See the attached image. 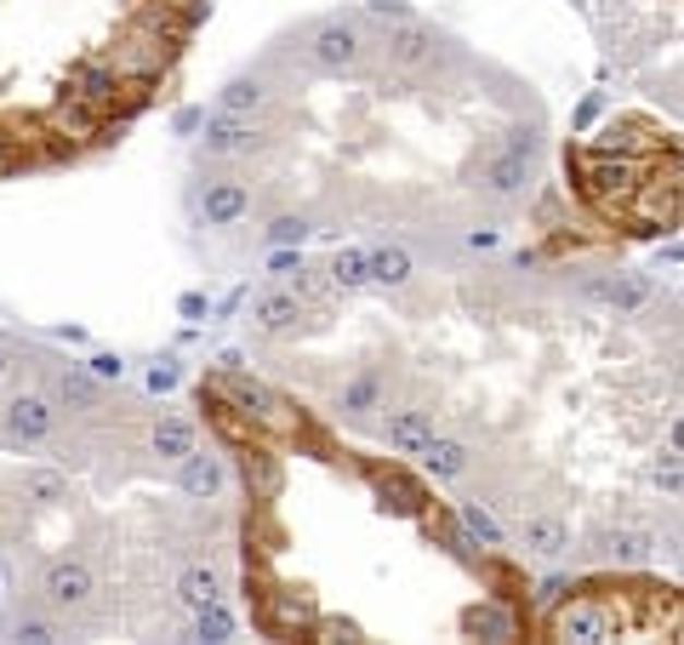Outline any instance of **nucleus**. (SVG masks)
<instances>
[{
	"label": "nucleus",
	"instance_id": "f257e3e1",
	"mask_svg": "<svg viewBox=\"0 0 684 645\" xmlns=\"http://www.w3.org/2000/svg\"><path fill=\"white\" fill-rule=\"evenodd\" d=\"M571 171H576V189L588 194V206L599 217H622L633 189H639V160L611 155V148H593V143L571 155Z\"/></svg>",
	"mask_w": 684,
	"mask_h": 645
},
{
	"label": "nucleus",
	"instance_id": "f03ea898",
	"mask_svg": "<svg viewBox=\"0 0 684 645\" xmlns=\"http://www.w3.org/2000/svg\"><path fill=\"white\" fill-rule=\"evenodd\" d=\"M206 394H223L228 406H240V411L251 417V423L263 429V434H297V423H302V417L280 401V394L263 389L257 378H245V371H235V366H223L217 378L206 383Z\"/></svg>",
	"mask_w": 684,
	"mask_h": 645
},
{
	"label": "nucleus",
	"instance_id": "7ed1b4c3",
	"mask_svg": "<svg viewBox=\"0 0 684 645\" xmlns=\"http://www.w3.org/2000/svg\"><path fill=\"white\" fill-rule=\"evenodd\" d=\"M171 58H177V40H166L160 29H148V23H132V29L115 40L109 69L120 74V81H160V74L171 69Z\"/></svg>",
	"mask_w": 684,
	"mask_h": 645
},
{
	"label": "nucleus",
	"instance_id": "20e7f679",
	"mask_svg": "<svg viewBox=\"0 0 684 645\" xmlns=\"http://www.w3.org/2000/svg\"><path fill=\"white\" fill-rule=\"evenodd\" d=\"M548 634L553 640H576V645H604V640H616V611L604 600H588V594H571V600L553 606Z\"/></svg>",
	"mask_w": 684,
	"mask_h": 645
},
{
	"label": "nucleus",
	"instance_id": "39448f33",
	"mask_svg": "<svg viewBox=\"0 0 684 645\" xmlns=\"http://www.w3.org/2000/svg\"><path fill=\"white\" fill-rule=\"evenodd\" d=\"M622 223H627L633 235H673V229H679V189L639 178V189H633Z\"/></svg>",
	"mask_w": 684,
	"mask_h": 645
},
{
	"label": "nucleus",
	"instance_id": "423d86ee",
	"mask_svg": "<svg viewBox=\"0 0 684 645\" xmlns=\"http://www.w3.org/2000/svg\"><path fill=\"white\" fill-rule=\"evenodd\" d=\"M365 480H371V491L383 498V509H394V514H405V519H422L428 514V491L405 475V468H394V463H371L365 468Z\"/></svg>",
	"mask_w": 684,
	"mask_h": 645
},
{
	"label": "nucleus",
	"instance_id": "0eeeda50",
	"mask_svg": "<svg viewBox=\"0 0 684 645\" xmlns=\"http://www.w3.org/2000/svg\"><path fill=\"white\" fill-rule=\"evenodd\" d=\"M46 132H52L58 143H69V148H86V143H104V115L74 104V97L63 92L58 104L46 109Z\"/></svg>",
	"mask_w": 684,
	"mask_h": 645
},
{
	"label": "nucleus",
	"instance_id": "6e6552de",
	"mask_svg": "<svg viewBox=\"0 0 684 645\" xmlns=\"http://www.w3.org/2000/svg\"><path fill=\"white\" fill-rule=\"evenodd\" d=\"M593 148H611V155H662V127L656 120H639V115H616L611 127L593 138Z\"/></svg>",
	"mask_w": 684,
	"mask_h": 645
},
{
	"label": "nucleus",
	"instance_id": "1a4fd4ad",
	"mask_svg": "<svg viewBox=\"0 0 684 645\" xmlns=\"http://www.w3.org/2000/svg\"><path fill=\"white\" fill-rule=\"evenodd\" d=\"M240 480L251 491V503H280L286 491V463L268 452V445H245L240 452Z\"/></svg>",
	"mask_w": 684,
	"mask_h": 645
},
{
	"label": "nucleus",
	"instance_id": "9d476101",
	"mask_svg": "<svg viewBox=\"0 0 684 645\" xmlns=\"http://www.w3.org/2000/svg\"><path fill=\"white\" fill-rule=\"evenodd\" d=\"M58 429V411L40 401V394H17V401L7 406V440H17V445H35V440H46Z\"/></svg>",
	"mask_w": 684,
	"mask_h": 645
},
{
	"label": "nucleus",
	"instance_id": "9b49d317",
	"mask_svg": "<svg viewBox=\"0 0 684 645\" xmlns=\"http://www.w3.org/2000/svg\"><path fill=\"white\" fill-rule=\"evenodd\" d=\"M200 401H206V417H212V429L228 440V445H235V452H245V445H268V434L257 429V423H251V417L240 411V406H228L223 401V394H206V389H200Z\"/></svg>",
	"mask_w": 684,
	"mask_h": 645
},
{
	"label": "nucleus",
	"instance_id": "f8f14e48",
	"mask_svg": "<svg viewBox=\"0 0 684 645\" xmlns=\"http://www.w3.org/2000/svg\"><path fill=\"white\" fill-rule=\"evenodd\" d=\"M115 86H120V74L109 63H74L69 69V97H74V104H86V109H97V115L115 104Z\"/></svg>",
	"mask_w": 684,
	"mask_h": 645
},
{
	"label": "nucleus",
	"instance_id": "ddd939ff",
	"mask_svg": "<svg viewBox=\"0 0 684 645\" xmlns=\"http://www.w3.org/2000/svg\"><path fill=\"white\" fill-rule=\"evenodd\" d=\"M314 63L320 69H353L360 63V35H353V23L332 17L314 29Z\"/></svg>",
	"mask_w": 684,
	"mask_h": 645
},
{
	"label": "nucleus",
	"instance_id": "4468645a",
	"mask_svg": "<svg viewBox=\"0 0 684 645\" xmlns=\"http://www.w3.org/2000/svg\"><path fill=\"white\" fill-rule=\"evenodd\" d=\"M200 127H206V148H212V155H240V148L257 143V127H251L245 115H228V109L200 115Z\"/></svg>",
	"mask_w": 684,
	"mask_h": 645
},
{
	"label": "nucleus",
	"instance_id": "2eb2a0df",
	"mask_svg": "<svg viewBox=\"0 0 684 645\" xmlns=\"http://www.w3.org/2000/svg\"><path fill=\"white\" fill-rule=\"evenodd\" d=\"M245 549H251V560H280L286 554V526L274 519V503H251V514H245Z\"/></svg>",
	"mask_w": 684,
	"mask_h": 645
},
{
	"label": "nucleus",
	"instance_id": "dca6fc26",
	"mask_svg": "<svg viewBox=\"0 0 684 645\" xmlns=\"http://www.w3.org/2000/svg\"><path fill=\"white\" fill-rule=\"evenodd\" d=\"M46 594H52V606H86L92 600V572L81 560H58L52 572H46Z\"/></svg>",
	"mask_w": 684,
	"mask_h": 645
},
{
	"label": "nucleus",
	"instance_id": "f3484780",
	"mask_svg": "<svg viewBox=\"0 0 684 645\" xmlns=\"http://www.w3.org/2000/svg\"><path fill=\"white\" fill-rule=\"evenodd\" d=\"M388 58L394 63H428L434 58V35L422 29V23H411V17H399V23H388Z\"/></svg>",
	"mask_w": 684,
	"mask_h": 645
},
{
	"label": "nucleus",
	"instance_id": "a211bd4d",
	"mask_svg": "<svg viewBox=\"0 0 684 645\" xmlns=\"http://www.w3.org/2000/svg\"><path fill=\"white\" fill-rule=\"evenodd\" d=\"M428 440H434V417H428V411L411 406V411H394V417H388V445H394V452L417 457Z\"/></svg>",
	"mask_w": 684,
	"mask_h": 645
},
{
	"label": "nucleus",
	"instance_id": "6ab92c4d",
	"mask_svg": "<svg viewBox=\"0 0 684 645\" xmlns=\"http://www.w3.org/2000/svg\"><path fill=\"white\" fill-rule=\"evenodd\" d=\"M223 457H212V452H189L183 457V491H189V498H217V491H223Z\"/></svg>",
	"mask_w": 684,
	"mask_h": 645
},
{
	"label": "nucleus",
	"instance_id": "aec40b11",
	"mask_svg": "<svg viewBox=\"0 0 684 645\" xmlns=\"http://www.w3.org/2000/svg\"><path fill=\"white\" fill-rule=\"evenodd\" d=\"M417 457L428 463V475H434V480H463V475H468V445H456V440H440V434H434Z\"/></svg>",
	"mask_w": 684,
	"mask_h": 645
},
{
	"label": "nucleus",
	"instance_id": "412c9836",
	"mask_svg": "<svg viewBox=\"0 0 684 645\" xmlns=\"http://www.w3.org/2000/svg\"><path fill=\"white\" fill-rule=\"evenodd\" d=\"M519 537H525V549H530V554H542V560H560V554L571 549V531L560 526V519H548V514L525 519Z\"/></svg>",
	"mask_w": 684,
	"mask_h": 645
},
{
	"label": "nucleus",
	"instance_id": "4be33fe9",
	"mask_svg": "<svg viewBox=\"0 0 684 645\" xmlns=\"http://www.w3.org/2000/svg\"><path fill=\"white\" fill-rule=\"evenodd\" d=\"M251 212V194L240 183H206V223L228 229V223H240Z\"/></svg>",
	"mask_w": 684,
	"mask_h": 645
},
{
	"label": "nucleus",
	"instance_id": "5701e85b",
	"mask_svg": "<svg viewBox=\"0 0 684 645\" xmlns=\"http://www.w3.org/2000/svg\"><path fill=\"white\" fill-rule=\"evenodd\" d=\"M251 320H257L263 332H291L297 320H302V303L291 291H268V297H257V303H251Z\"/></svg>",
	"mask_w": 684,
	"mask_h": 645
},
{
	"label": "nucleus",
	"instance_id": "b1692460",
	"mask_svg": "<svg viewBox=\"0 0 684 645\" xmlns=\"http://www.w3.org/2000/svg\"><path fill=\"white\" fill-rule=\"evenodd\" d=\"M468 634H479V640H514V634H519V617L508 611V600L473 606V611H468Z\"/></svg>",
	"mask_w": 684,
	"mask_h": 645
},
{
	"label": "nucleus",
	"instance_id": "393cba45",
	"mask_svg": "<svg viewBox=\"0 0 684 645\" xmlns=\"http://www.w3.org/2000/svg\"><path fill=\"white\" fill-rule=\"evenodd\" d=\"M189 452H194V423H189V417H160V423H155V457L183 463Z\"/></svg>",
	"mask_w": 684,
	"mask_h": 645
},
{
	"label": "nucleus",
	"instance_id": "a878e982",
	"mask_svg": "<svg viewBox=\"0 0 684 645\" xmlns=\"http://www.w3.org/2000/svg\"><path fill=\"white\" fill-rule=\"evenodd\" d=\"M365 268L376 286H405L411 280V252L405 246H383V252H365Z\"/></svg>",
	"mask_w": 684,
	"mask_h": 645
},
{
	"label": "nucleus",
	"instance_id": "bb28decb",
	"mask_svg": "<svg viewBox=\"0 0 684 645\" xmlns=\"http://www.w3.org/2000/svg\"><path fill=\"white\" fill-rule=\"evenodd\" d=\"M177 594H183V606H189V611H200V606L223 600V577L212 572V565H189L183 583H177Z\"/></svg>",
	"mask_w": 684,
	"mask_h": 645
},
{
	"label": "nucleus",
	"instance_id": "cd10ccee",
	"mask_svg": "<svg viewBox=\"0 0 684 645\" xmlns=\"http://www.w3.org/2000/svg\"><path fill=\"white\" fill-rule=\"evenodd\" d=\"M593 303H611V309H639L645 303V286L639 280H588Z\"/></svg>",
	"mask_w": 684,
	"mask_h": 645
},
{
	"label": "nucleus",
	"instance_id": "c85d7f7f",
	"mask_svg": "<svg viewBox=\"0 0 684 645\" xmlns=\"http://www.w3.org/2000/svg\"><path fill=\"white\" fill-rule=\"evenodd\" d=\"M376 406H383V378H353L343 389V411L348 417H371Z\"/></svg>",
	"mask_w": 684,
	"mask_h": 645
},
{
	"label": "nucleus",
	"instance_id": "c756f323",
	"mask_svg": "<svg viewBox=\"0 0 684 645\" xmlns=\"http://www.w3.org/2000/svg\"><path fill=\"white\" fill-rule=\"evenodd\" d=\"M371 280V268H365V252H353V246H343V252L332 258V286L353 291V286H365Z\"/></svg>",
	"mask_w": 684,
	"mask_h": 645
},
{
	"label": "nucleus",
	"instance_id": "7c9ffc66",
	"mask_svg": "<svg viewBox=\"0 0 684 645\" xmlns=\"http://www.w3.org/2000/svg\"><path fill=\"white\" fill-rule=\"evenodd\" d=\"M463 537L468 542H485V549H502V526L479 503H463Z\"/></svg>",
	"mask_w": 684,
	"mask_h": 645
},
{
	"label": "nucleus",
	"instance_id": "2f4dec72",
	"mask_svg": "<svg viewBox=\"0 0 684 645\" xmlns=\"http://www.w3.org/2000/svg\"><path fill=\"white\" fill-rule=\"evenodd\" d=\"M485 183H491L496 194H519V189H525V160H519V155H496L491 171H485Z\"/></svg>",
	"mask_w": 684,
	"mask_h": 645
},
{
	"label": "nucleus",
	"instance_id": "473e14b6",
	"mask_svg": "<svg viewBox=\"0 0 684 645\" xmlns=\"http://www.w3.org/2000/svg\"><path fill=\"white\" fill-rule=\"evenodd\" d=\"M223 109L228 115H257L263 109V86L257 81H228L223 86Z\"/></svg>",
	"mask_w": 684,
	"mask_h": 645
},
{
	"label": "nucleus",
	"instance_id": "72a5a7b5",
	"mask_svg": "<svg viewBox=\"0 0 684 645\" xmlns=\"http://www.w3.org/2000/svg\"><path fill=\"white\" fill-rule=\"evenodd\" d=\"M194 629H200V640H228V634H235V617H228L223 600H212V606L194 611Z\"/></svg>",
	"mask_w": 684,
	"mask_h": 645
},
{
	"label": "nucleus",
	"instance_id": "f704fd0d",
	"mask_svg": "<svg viewBox=\"0 0 684 645\" xmlns=\"http://www.w3.org/2000/svg\"><path fill=\"white\" fill-rule=\"evenodd\" d=\"M63 475H52V468H35V475H23V498L29 503H58L63 498Z\"/></svg>",
	"mask_w": 684,
	"mask_h": 645
},
{
	"label": "nucleus",
	"instance_id": "c9c22d12",
	"mask_svg": "<svg viewBox=\"0 0 684 645\" xmlns=\"http://www.w3.org/2000/svg\"><path fill=\"white\" fill-rule=\"evenodd\" d=\"M611 554H616V565H645L650 560V531H616Z\"/></svg>",
	"mask_w": 684,
	"mask_h": 645
},
{
	"label": "nucleus",
	"instance_id": "e433bc0d",
	"mask_svg": "<svg viewBox=\"0 0 684 645\" xmlns=\"http://www.w3.org/2000/svg\"><path fill=\"white\" fill-rule=\"evenodd\" d=\"M58 394H63V406H97V383L92 378H81V371H63V383H58Z\"/></svg>",
	"mask_w": 684,
	"mask_h": 645
},
{
	"label": "nucleus",
	"instance_id": "4c0bfd02",
	"mask_svg": "<svg viewBox=\"0 0 684 645\" xmlns=\"http://www.w3.org/2000/svg\"><path fill=\"white\" fill-rule=\"evenodd\" d=\"M291 297H297V303H320V297H325V280L314 275V268H302V263H297V275H291Z\"/></svg>",
	"mask_w": 684,
	"mask_h": 645
},
{
	"label": "nucleus",
	"instance_id": "58836bf2",
	"mask_svg": "<svg viewBox=\"0 0 684 645\" xmlns=\"http://www.w3.org/2000/svg\"><path fill=\"white\" fill-rule=\"evenodd\" d=\"M485 577H491V588H496V600H514V588H519V572H514V565L485 560Z\"/></svg>",
	"mask_w": 684,
	"mask_h": 645
},
{
	"label": "nucleus",
	"instance_id": "ea45409f",
	"mask_svg": "<svg viewBox=\"0 0 684 645\" xmlns=\"http://www.w3.org/2000/svg\"><path fill=\"white\" fill-rule=\"evenodd\" d=\"M309 634H314V640H360V629H353V623H337V617H320V611H314Z\"/></svg>",
	"mask_w": 684,
	"mask_h": 645
},
{
	"label": "nucleus",
	"instance_id": "a19ab883",
	"mask_svg": "<svg viewBox=\"0 0 684 645\" xmlns=\"http://www.w3.org/2000/svg\"><path fill=\"white\" fill-rule=\"evenodd\" d=\"M302 235H309V223H302V217H280V223L268 229L274 246H291V240H302Z\"/></svg>",
	"mask_w": 684,
	"mask_h": 645
},
{
	"label": "nucleus",
	"instance_id": "79ce46f5",
	"mask_svg": "<svg viewBox=\"0 0 684 645\" xmlns=\"http://www.w3.org/2000/svg\"><path fill=\"white\" fill-rule=\"evenodd\" d=\"M17 166H23L17 138H12V132H0V178H7V171H17Z\"/></svg>",
	"mask_w": 684,
	"mask_h": 645
},
{
	"label": "nucleus",
	"instance_id": "37998d69",
	"mask_svg": "<svg viewBox=\"0 0 684 645\" xmlns=\"http://www.w3.org/2000/svg\"><path fill=\"white\" fill-rule=\"evenodd\" d=\"M371 17L376 23H399V17H411V12H405V0H371Z\"/></svg>",
	"mask_w": 684,
	"mask_h": 645
},
{
	"label": "nucleus",
	"instance_id": "c03bdc74",
	"mask_svg": "<svg viewBox=\"0 0 684 645\" xmlns=\"http://www.w3.org/2000/svg\"><path fill=\"white\" fill-rule=\"evenodd\" d=\"M560 600H565V583H560V577H553V583H542V594H537V606H542V611H553V606H560Z\"/></svg>",
	"mask_w": 684,
	"mask_h": 645
},
{
	"label": "nucleus",
	"instance_id": "a18cd8bd",
	"mask_svg": "<svg viewBox=\"0 0 684 645\" xmlns=\"http://www.w3.org/2000/svg\"><path fill=\"white\" fill-rule=\"evenodd\" d=\"M148 389H155V394L177 389V371H171V366H155V371H148Z\"/></svg>",
	"mask_w": 684,
	"mask_h": 645
},
{
	"label": "nucleus",
	"instance_id": "49530a36",
	"mask_svg": "<svg viewBox=\"0 0 684 645\" xmlns=\"http://www.w3.org/2000/svg\"><path fill=\"white\" fill-rule=\"evenodd\" d=\"M17 640H29V645H46V640H52V629H46V623H23V629H17Z\"/></svg>",
	"mask_w": 684,
	"mask_h": 645
},
{
	"label": "nucleus",
	"instance_id": "de8ad7c7",
	"mask_svg": "<svg viewBox=\"0 0 684 645\" xmlns=\"http://www.w3.org/2000/svg\"><path fill=\"white\" fill-rule=\"evenodd\" d=\"M92 371H97V378H120V355H97Z\"/></svg>",
	"mask_w": 684,
	"mask_h": 645
},
{
	"label": "nucleus",
	"instance_id": "09e8293b",
	"mask_svg": "<svg viewBox=\"0 0 684 645\" xmlns=\"http://www.w3.org/2000/svg\"><path fill=\"white\" fill-rule=\"evenodd\" d=\"M0 378H7V355H0Z\"/></svg>",
	"mask_w": 684,
	"mask_h": 645
}]
</instances>
